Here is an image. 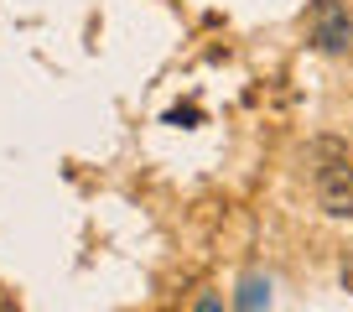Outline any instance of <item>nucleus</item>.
<instances>
[{
	"label": "nucleus",
	"instance_id": "nucleus-3",
	"mask_svg": "<svg viewBox=\"0 0 353 312\" xmlns=\"http://www.w3.org/2000/svg\"><path fill=\"white\" fill-rule=\"evenodd\" d=\"M270 307V281L265 276H244L239 286V312H265Z\"/></svg>",
	"mask_w": 353,
	"mask_h": 312
},
{
	"label": "nucleus",
	"instance_id": "nucleus-2",
	"mask_svg": "<svg viewBox=\"0 0 353 312\" xmlns=\"http://www.w3.org/2000/svg\"><path fill=\"white\" fill-rule=\"evenodd\" d=\"M312 42H317L322 52H343V47L353 42V21H348V11H343L338 0H317V11H312Z\"/></svg>",
	"mask_w": 353,
	"mask_h": 312
},
{
	"label": "nucleus",
	"instance_id": "nucleus-1",
	"mask_svg": "<svg viewBox=\"0 0 353 312\" xmlns=\"http://www.w3.org/2000/svg\"><path fill=\"white\" fill-rule=\"evenodd\" d=\"M317 203L332 219H353V167H348V156L332 151L327 167H317Z\"/></svg>",
	"mask_w": 353,
	"mask_h": 312
},
{
	"label": "nucleus",
	"instance_id": "nucleus-5",
	"mask_svg": "<svg viewBox=\"0 0 353 312\" xmlns=\"http://www.w3.org/2000/svg\"><path fill=\"white\" fill-rule=\"evenodd\" d=\"M192 312H223V302H219V297H203V302H198Z\"/></svg>",
	"mask_w": 353,
	"mask_h": 312
},
{
	"label": "nucleus",
	"instance_id": "nucleus-4",
	"mask_svg": "<svg viewBox=\"0 0 353 312\" xmlns=\"http://www.w3.org/2000/svg\"><path fill=\"white\" fill-rule=\"evenodd\" d=\"M343 286L353 291V250H348V255H343Z\"/></svg>",
	"mask_w": 353,
	"mask_h": 312
}]
</instances>
